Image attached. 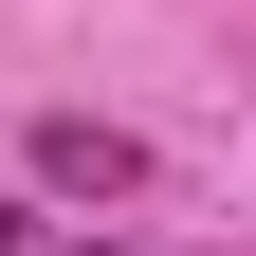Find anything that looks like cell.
Here are the masks:
<instances>
[{
	"instance_id": "6da1fadb",
	"label": "cell",
	"mask_w": 256,
	"mask_h": 256,
	"mask_svg": "<svg viewBox=\"0 0 256 256\" xmlns=\"http://www.w3.org/2000/svg\"><path fill=\"white\" fill-rule=\"evenodd\" d=\"M37 183H74V202H128V183H146V146H128V128H92V110H55V128H37Z\"/></svg>"
},
{
	"instance_id": "7a4b0ae2",
	"label": "cell",
	"mask_w": 256,
	"mask_h": 256,
	"mask_svg": "<svg viewBox=\"0 0 256 256\" xmlns=\"http://www.w3.org/2000/svg\"><path fill=\"white\" fill-rule=\"evenodd\" d=\"M0 256H37V220H18V202H0Z\"/></svg>"
}]
</instances>
